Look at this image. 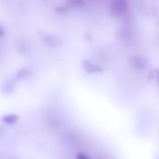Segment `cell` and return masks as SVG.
<instances>
[{
  "label": "cell",
  "instance_id": "obj_1",
  "mask_svg": "<svg viewBox=\"0 0 159 159\" xmlns=\"http://www.w3.org/2000/svg\"><path fill=\"white\" fill-rule=\"evenodd\" d=\"M16 118L15 116H13V115H10V116H5V117L3 118V120H4L5 122L11 124V123H13L14 121L16 120Z\"/></svg>",
  "mask_w": 159,
  "mask_h": 159
},
{
  "label": "cell",
  "instance_id": "obj_2",
  "mask_svg": "<svg viewBox=\"0 0 159 159\" xmlns=\"http://www.w3.org/2000/svg\"><path fill=\"white\" fill-rule=\"evenodd\" d=\"M77 159H91L89 156H87L86 155H84V154H79L77 156Z\"/></svg>",
  "mask_w": 159,
  "mask_h": 159
}]
</instances>
